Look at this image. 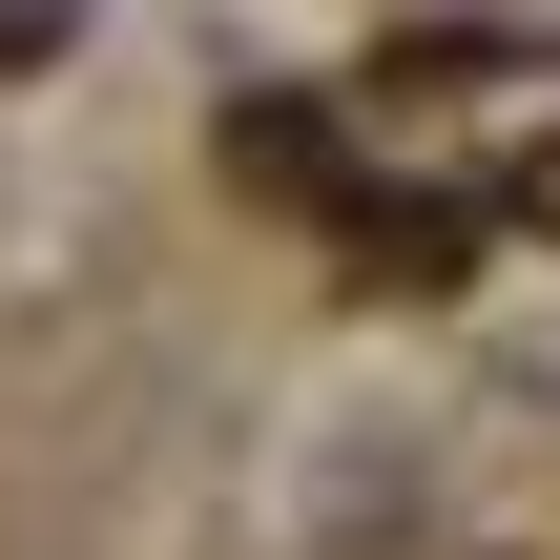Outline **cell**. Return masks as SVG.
Wrapping results in <instances>:
<instances>
[{"mask_svg":"<svg viewBox=\"0 0 560 560\" xmlns=\"http://www.w3.org/2000/svg\"><path fill=\"white\" fill-rule=\"evenodd\" d=\"M540 208H560V166H540Z\"/></svg>","mask_w":560,"mask_h":560,"instance_id":"6da1fadb","label":"cell"}]
</instances>
